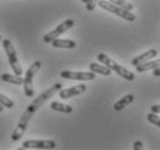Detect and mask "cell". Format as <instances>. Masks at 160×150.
Returning a JSON list of instances; mask_svg holds the SVG:
<instances>
[{"mask_svg":"<svg viewBox=\"0 0 160 150\" xmlns=\"http://www.w3.org/2000/svg\"><path fill=\"white\" fill-rule=\"evenodd\" d=\"M153 75L154 76H160V66L153 70Z\"/></svg>","mask_w":160,"mask_h":150,"instance_id":"cell-23","label":"cell"},{"mask_svg":"<svg viewBox=\"0 0 160 150\" xmlns=\"http://www.w3.org/2000/svg\"><path fill=\"white\" fill-rule=\"evenodd\" d=\"M82 3H83V4H87V3H88V0H82Z\"/></svg>","mask_w":160,"mask_h":150,"instance_id":"cell-25","label":"cell"},{"mask_svg":"<svg viewBox=\"0 0 160 150\" xmlns=\"http://www.w3.org/2000/svg\"><path fill=\"white\" fill-rule=\"evenodd\" d=\"M160 66V59H157V60H151V61H145L143 64H139L138 66H136V70L138 73H143V72H146V70H154L157 67Z\"/></svg>","mask_w":160,"mask_h":150,"instance_id":"cell-13","label":"cell"},{"mask_svg":"<svg viewBox=\"0 0 160 150\" xmlns=\"http://www.w3.org/2000/svg\"><path fill=\"white\" fill-rule=\"evenodd\" d=\"M108 1L114 5H117V6H119V7L123 8V9H127V11H130V12L132 11V8H134L132 4H130L127 0H108Z\"/></svg>","mask_w":160,"mask_h":150,"instance_id":"cell-17","label":"cell"},{"mask_svg":"<svg viewBox=\"0 0 160 150\" xmlns=\"http://www.w3.org/2000/svg\"><path fill=\"white\" fill-rule=\"evenodd\" d=\"M132 148H134V150H142L143 149V143L141 142V141H136V142L134 143Z\"/></svg>","mask_w":160,"mask_h":150,"instance_id":"cell-21","label":"cell"},{"mask_svg":"<svg viewBox=\"0 0 160 150\" xmlns=\"http://www.w3.org/2000/svg\"><path fill=\"white\" fill-rule=\"evenodd\" d=\"M52 46L58 49H75L76 48V43L72 39H60V38H55L52 40Z\"/></svg>","mask_w":160,"mask_h":150,"instance_id":"cell-12","label":"cell"},{"mask_svg":"<svg viewBox=\"0 0 160 150\" xmlns=\"http://www.w3.org/2000/svg\"><path fill=\"white\" fill-rule=\"evenodd\" d=\"M55 147L54 140H27L22 143L21 149H54Z\"/></svg>","mask_w":160,"mask_h":150,"instance_id":"cell-7","label":"cell"},{"mask_svg":"<svg viewBox=\"0 0 160 150\" xmlns=\"http://www.w3.org/2000/svg\"><path fill=\"white\" fill-rule=\"evenodd\" d=\"M1 80L4 82H7V83L15 84V85H21L23 84V79L21 77V75H16V74H8L4 73L1 74Z\"/></svg>","mask_w":160,"mask_h":150,"instance_id":"cell-15","label":"cell"},{"mask_svg":"<svg viewBox=\"0 0 160 150\" xmlns=\"http://www.w3.org/2000/svg\"><path fill=\"white\" fill-rule=\"evenodd\" d=\"M0 104L5 106V107H7V109H12L14 106V102L11 98H8L7 96H5L4 94H1V92H0Z\"/></svg>","mask_w":160,"mask_h":150,"instance_id":"cell-18","label":"cell"},{"mask_svg":"<svg viewBox=\"0 0 160 150\" xmlns=\"http://www.w3.org/2000/svg\"><path fill=\"white\" fill-rule=\"evenodd\" d=\"M74 24H75V21H74L73 18H68V20H66L65 22H62L61 24H59L55 29H53L52 31L48 33L46 35H44L43 40L46 43V44L52 43V40H54L55 38H58L60 35H62L63 33H66L67 30H69L70 28H73Z\"/></svg>","mask_w":160,"mask_h":150,"instance_id":"cell-6","label":"cell"},{"mask_svg":"<svg viewBox=\"0 0 160 150\" xmlns=\"http://www.w3.org/2000/svg\"><path fill=\"white\" fill-rule=\"evenodd\" d=\"M134 95H131V94H129V95H126L124 97H122L121 99H119L117 103H114V105H113V109L115 111H121L123 110L124 107H127L129 104H131V103L134 102Z\"/></svg>","mask_w":160,"mask_h":150,"instance_id":"cell-11","label":"cell"},{"mask_svg":"<svg viewBox=\"0 0 160 150\" xmlns=\"http://www.w3.org/2000/svg\"><path fill=\"white\" fill-rule=\"evenodd\" d=\"M2 110H4V106H2V105H1V104H0V113L2 112Z\"/></svg>","mask_w":160,"mask_h":150,"instance_id":"cell-24","label":"cell"},{"mask_svg":"<svg viewBox=\"0 0 160 150\" xmlns=\"http://www.w3.org/2000/svg\"><path fill=\"white\" fill-rule=\"evenodd\" d=\"M98 1L99 0H88V3L85 5H87V9L89 12H91V11H93L95 9V7H96V5L98 4Z\"/></svg>","mask_w":160,"mask_h":150,"instance_id":"cell-20","label":"cell"},{"mask_svg":"<svg viewBox=\"0 0 160 150\" xmlns=\"http://www.w3.org/2000/svg\"><path fill=\"white\" fill-rule=\"evenodd\" d=\"M62 79L77 81H91L96 77V73L93 72H73V70H62L60 73Z\"/></svg>","mask_w":160,"mask_h":150,"instance_id":"cell-8","label":"cell"},{"mask_svg":"<svg viewBox=\"0 0 160 150\" xmlns=\"http://www.w3.org/2000/svg\"><path fill=\"white\" fill-rule=\"evenodd\" d=\"M151 112H153V113H160V104L151 106Z\"/></svg>","mask_w":160,"mask_h":150,"instance_id":"cell-22","label":"cell"},{"mask_svg":"<svg viewBox=\"0 0 160 150\" xmlns=\"http://www.w3.org/2000/svg\"><path fill=\"white\" fill-rule=\"evenodd\" d=\"M87 89H88L87 84H84V83L77 84V85H74V87H70V88H67V89L61 88L59 90V96H60V98H62V99H68V98L74 97V96L83 94V92L87 91Z\"/></svg>","mask_w":160,"mask_h":150,"instance_id":"cell-9","label":"cell"},{"mask_svg":"<svg viewBox=\"0 0 160 150\" xmlns=\"http://www.w3.org/2000/svg\"><path fill=\"white\" fill-rule=\"evenodd\" d=\"M157 54H158V51L154 50V49H151V50H149V51H146V52H144V53H142V54L135 57V58L130 61V64L132 65V66L136 67V66H138L139 64H143V62L149 61V60L153 59L154 57H157Z\"/></svg>","mask_w":160,"mask_h":150,"instance_id":"cell-10","label":"cell"},{"mask_svg":"<svg viewBox=\"0 0 160 150\" xmlns=\"http://www.w3.org/2000/svg\"><path fill=\"white\" fill-rule=\"evenodd\" d=\"M97 59L99 60V62H102L105 66H107L111 70H114L118 75H120L121 77L126 79L127 81H132L135 80V74L132 72H130L129 70H127L126 67L119 65L117 61H114L112 58H109L108 55L105 53H98Z\"/></svg>","mask_w":160,"mask_h":150,"instance_id":"cell-2","label":"cell"},{"mask_svg":"<svg viewBox=\"0 0 160 150\" xmlns=\"http://www.w3.org/2000/svg\"><path fill=\"white\" fill-rule=\"evenodd\" d=\"M50 106H51L52 110L57 111V112H61V113H72L73 112V107L72 106L60 102H52Z\"/></svg>","mask_w":160,"mask_h":150,"instance_id":"cell-16","label":"cell"},{"mask_svg":"<svg viewBox=\"0 0 160 150\" xmlns=\"http://www.w3.org/2000/svg\"><path fill=\"white\" fill-rule=\"evenodd\" d=\"M99 7H102V9L109 12V13H113V14L118 15L126 21H129V22H134L136 20V15L132 14L130 11H127V9H123V8L119 7L117 5L109 3L108 0H99L98 1Z\"/></svg>","mask_w":160,"mask_h":150,"instance_id":"cell-3","label":"cell"},{"mask_svg":"<svg viewBox=\"0 0 160 150\" xmlns=\"http://www.w3.org/2000/svg\"><path fill=\"white\" fill-rule=\"evenodd\" d=\"M42 62L39 60L32 62V65L28 68L26 72V77L23 79V87H24V94L27 97H33L35 90H33V77L37 74V72L40 70Z\"/></svg>","mask_w":160,"mask_h":150,"instance_id":"cell-4","label":"cell"},{"mask_svg":"<svg viewBox=\"0 0 160 150\" xmlns=\"http://www.w3.org/2000/svg\"><path fill=\"white\" fill-rule=\"evenodd\" d=\"M148 120L151 122V124H153L154 126H157V127L160 128V117L158 116V113H153V112H151V113L148 114Z\"/></svg>","mask_w":160,"mask_h":150,"instance_id":"cell-19","label":"cell"},{"mask_svg":"<svg viewBox=\"0 0 160 150\" xmlns=\"http://www.w3.org/2000/svg\"><path fill=\"white\" fill-rule=\"evenodd\" d=\"M89 68H90L91 72L102 74V75H105V76H108L112 73V70H109L107 66H105L104 64L100 65V64H97V62H91L90 65H89Z\"/></svg>","mask_w":160,"mask_h":150,"instance_id":"cell-14","label":"cell"},{"mask_svg":"<svg viewBox=\"0 0 160 150\" xmlns=\"http://www.w3.org/2000/svg\"><path fill=\"white\" fill-rule=\"evenodd\" d=\"M2 46H4L5 51H6V54H7L8 62L11 65L12 70L14 72V74L16 75H21L23 73V70H22V66L20 61H18V54H16V51H15L14 45L12 44V42L9 39H2Z\"/></svg>","mask_w":160,"mask_h":150,"instance_id":"cell-5","label":"cell"},{"mask_svg":"<svg viewBox=\"0 0 160 150\" xmlns=\"http://www.w3.org/2000/svg\"><path fill=\"white\" fill-rule=\"evenodd\" d=\"M61 88H62V84L60 83V82H58V83L53 84L50 89L42 92L36 99H33V102L31 103V104L26 109V111L23 112L21 119L18 120V125H16V128L14 129V132L12 133V140H13V141H18V140L21 139L22 135L26 132L28 125H29L30 119H31L32 116L35 114V112H36L37 110H39L40 106L43 105L45 102H48L51 97H53Z\"/></svg>","mask_w":160,"mask_h":150,"instance_id":"cell-1","label":"cell"},{"mask_svg":"<svg viewBox=\"0 0 160 150\" xmlns=\"http://www.w3.org/2000/svg\"><path fill=\"white\" fill-rule=\"evenodd\" d=\"M1 40H2V36H1V35H0V42H1Z\"/></svg>","mask_w":160,"mask_h":150,"instance_id":"cell-26","label":"cell"}]
</instances>
